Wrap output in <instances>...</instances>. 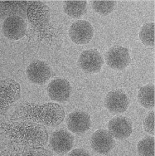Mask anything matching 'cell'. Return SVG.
<instances>
[{"instance_id": "obj_7", "label": "cell", "mask_w": 155, "mask_h": 156, "mask_svg": "<svg viewBox=\"0 0 155 156\" xmlns=\"http://www.w3.org/2000/svg\"><path fill=\"white\" fill-rule=\"evenodd\" d=\"M47 91L48 96L53 101H66L71 96L72 87L66 79L55 78L48 84Z\"/></svg>"}, {"instance_id": "obj_10", "label": "cell", "mask_w": 155, "mask_h": 156, "mask_svg": "<svg viewBox=\"0 0 155 156\" xmlns=\"http://www.w3.org/2000/svg\"><path fill=\"white\" fill-rule=\"evenodd\" d=\"M105 108L112 114H120L128 109L129 102L126 94L120 90H112L106 95L104 101Z\"/></svg>"}, {"instance_id": "obj_22", "label": "cell", "mask_w": 155, "mask_h": 156, "mask_svg": "<svg viewBox=\"0 0 155 156\" xmlns=\"http://www.w3.org/2000/svg\"><path fill=\"white\" fill-rule=\"evenodd\" d=\"M68 156H90V154L87 152L86 150L83 149H75V150H71V152L69 153Z\"/></svg>"}, {"instance_id": "obj_9", "label": "cell", "mask_w": 155, "mask_h": 156, "mask_svg": "<svg viewBox=\"0 0 155 156\" xmlns=\"http://www.w3.org/2000/svg\"><path fill=\"white\" fill-rule=\"evenodd\" d=\"M27 31V23L19 16H10L3 23V33L7 38L19 40L23 38Z\"/></svg>"}, {"instance_id": "obj_18", "label": "cell", "mask_w": 155, "mask_h": 156, "mask_svg": "<svg viewBox=\"0 0 155 156\" xmlns=\"http://www.w3.org/2000/svg\"><path fill=\"white\" fill-rule=\"evenodd\" d=\"M139 38L143 45L154 47L155 45V23H149L141 27L139 32Z\"/></svg>"}, {"instance_id": "obj_3", "label": "cell", "mask_w": 155, "mask_h": 156, "mask_svg": "<svg viewBox=\"0 0 155 156\" xmlns=\"http://www.w3.org/2000/svg\"><path fill=\"white\" fill-rule=\"evenodd\" d=\"M21 95V87L18 82L8 78L0 81V115L4 114Z\"/></svg>"}, {"instance_id": "obj_4", "label": "cell", "mask_w": 155, "mask_h": 156, "mask_svg": "<svg viewBox=\"0 0 155 156\" xmlns=\"http://www.w3.org/2000/svg\"><path fill=\"white\" fill-rule=\"evenodd\" d=\"M94 36V28L89 22L78 20L71 25L69 37L72 42L78 45L89 43Z\"/></svg>"}, {"instance_id": "obj_19", "label": "cell", "mask_w": 155, "mask_h": 156, "mask_svg": "<svg viewBox=\"0 0 155 156\" xmlns=\"http://www.w3.org/2000/svg\"><path fill=\"white\" fill-rule=\"evenodd\" d=\"M137 150L139 156H155L154 137H146L141 140L138 143Z\"/></svg>"}, {"instance_id": "obj_8", "label": "cell", "mask_w": 155, "mask_h": 156, "mask_svg": "<svg viewBox=\"0 0 155 156\" xmlns=\"http://www.w3.org/2000/svg\"><path fill=\"white\" fill-rule=\"evenodd\" d=\"M105 59L108 66L118 71L125 69L130 63V56L128 49L120 46L111 48L106 53Z\"/></svg>"}, {"instance_id": "obj_12", "label": "cell", "mask_w": 155, "mask_h": 156, "mask_svg": "<svg viewBox=\"0 0 155 156\" xmlns=\"http://www.w3.org/2000/svg\"><path fill=\"white\" fill-rule=\"evenodd\" d=\"M27 18L36 27H42L50 20V9L42 2H33L27 11Z\"/></svg>"}, {"instance_id": "obj_11", "label": "cell", "mask_w": 155, "mask_h": 156, "mask_svg": "<svg viewBox=\"0 0 155 156\" xmlns=\"http://www.w3.org/2000/svg\"><path fill=\"white\" fill-rule=\"evenodd\" d=\"M133 126L128 118L117 116L111 119L108 123V132L114 139L125 140L130 136Z\"/></svg>"}, {"instance_id": "obj_1", "label": "cell", "mask_w": 155, "mask_h": 156, "mask_svg": "<svg viewBox=\"0 0 155 156\" xmlns=\"http://www.w3.org/2000/svg\"><path fill=\"white\" fill-rule=\"evenodd\" d=\"M19 110V118L33 120L47 126H57L62 122L65 116L62 108L55 103L26 105Z\"/></svg>"}, {"instance_id": "obj_6", "label": "cell", "mask_w": 155, "mask_h": 156, "mask_svg": "<svg viewBox=\"0 0 155 156\" xmlns=\"http://www.w3.org/2000/svg\"><path fill=\"white\" fill-rule=\"evenodd\" d=\"M51 75V68L44 61H33L27 68V78L33 84L44 85L50 79Z\"/></svg>"}, {"instance_id": "obj_13", "label": "cell", "mask_w": 155, "mask_h": 156, "mask_svg": "<svg viewBox=\"0 0 155 156\" xmlns=\"http://www.w3.org/2000/svg\"><path fill=\"white\" fill-rule=\"evenodd\" d=\"M50 144L56 153L66 154L72 150L74 145V137L67 130L60 129L51 135Z\"/></svg>"}, {"instance_id": "obj_17", "label": "cell", "mask_w": 155, "mask_h": 156, "mask_svg": "<svg viewBox=\"0 0 155 156\" xmlns=\"http://www.w3.org/2000/svg\"><path fill=\"white\" fill-rule=\"evenodd\" d=\"M87 1L85 0H68L64 2L63 9L67 15L74 18L81 17L86 9Z\"/></svg>"}, {"instance_id": "obj_21", "label": "cell", "mask_w": 155, "mask_h": 156, "mask_svg": "<svg viewBox=\"0 0 155 156\" xmlns=\"http://www.w3.org/2000/svg\"><path fill=\"white\" fill-rule=\"evenodd\" d=\"M144 130L150 135H155V112L153 110L147 115L143 121Z\"/></svg>"}, {"instance_id": "obj_14", "label": "cell", "mask_w": 155, "mask_h": 156, "mask_svg": "<svg viewBox=\"0 0 155 156\" xmlns=\"http://www.w3.org/2000/svg\"><path fill=\"white\" fill-rule=\"evenodd\" d=\"M115 141L111 134L105 129H99L94 133L90 139L91 147L96 152L106 154L114 147Z\"/></svg>"}, {"instance_id": "obj_20", "label": "cell", "mask_w": 155, "mask_h": 156, "mask_svg": "<svg viewBox=\"0 0 155 156\" xmlns=\"http://www.w3.org/2000/svg\"><path fill=\"white\" fill-rule=\"evenodd\" d=\"M116 5L114 0H95L92 1V8L97 13L100 15H108L113 12Z\"/></svg>"}, {"instance_id": "obj_15", "label": "cell", "mask_w": 155, "mask_h": 156, "mask_svg": "<svg viewBox=\"0 0 155 156\" xmlns=\"http://www.w3.org/2000/svg\"><path fill=\"white\" fill-rule=\"evenodd\" d=\"M66 124L71 132L76 134L85 133L90 127V117L86 112L73 111L66 117Z\"/></svg>"}, {"instance_id": "obj_16", "label": "cell", "mask_w": 155, "mask_h": 156, "mask_svg": "<svg viewBox=\"0 0 155 156\" xmlns=\"http://www.w3.org/2000/svg\"><path fill=\"white\" fill-rule=\"evenodd\" d=\"M138 101L143 107L153 109L155 106L154 85H146L139 89L138 92Z\"/></svg>"}, {"instance_id": "obj_5", "label": "cell", "mask_w": 155, "mask_h": 156, "mask_svg": "<svg viewBox=\"0 0 155 156\" xmlns=\"http://www.w3.org/2000/svg\"><path fill=\"white\" fill-rule=\"evenodd\" d=\"M104 64L101 54L96 50L89 49L81 52L78 58V65L81 69L87 73H96L100 72Z\"/></svg>"}, {"instance_id": "obj_2", "label": "cell", "mask_w": 155, "mask_h": 156, "mask_svg": "<svg viewBox=\"0 0 155 156\" xmlns=\"http://www.w3.org/2000/svg\"><path fill=\"white\" fill-rule=\"evenodd\" d=\"M6 132L14 138L32 144H44L48 140V133L43 127L35 124L15 123L13 125L2 126Z\"/></svg>"}]
</instances>
